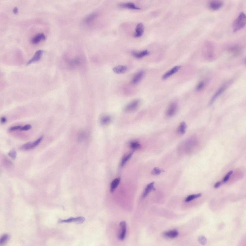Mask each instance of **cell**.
<instances>
[{
    "label": "cell",
    "mask_w": 246,
    "mask_h": 246,
    "mask_svg": "<svg viewBox=\"0 0 246 246\" xmlns=\"http://www.w3.org/2000/svg\"><path fill=\"white\" fill-rule=\"evenodd\" d=\"M246 16L243 12H241L234 21L233 25V31L235 32L243 28L246 24Z\"/></svg>",
    "instance_id": "cell-1"
},
{
    "label": "cell",
    "mask_w": 246,
    "mask_h": 246,
    "mask_svg": "<svg viewBox=\"0 0 246 246\" xmlns=\"http://www.w3.org/2000/svg\"><path fill=\"white\" fill-rule=\"evenodd\" d=\"M140 104V102L139 100H135L127 104L125 106L124 110L127 112L133 111L138 108Z\"/></svg>",
    "instance_id": "cell-2"
},
{
    "label": "cell",
    "mask_w": 246,
    "mask_h": 246,
    "mask_svg": "<svg viewBox=\"0 0 246 246\" xmlns=\"http://www.w3.org/2000/svg\"><path fill=\"white\" fill-rule=\"evenodd\" d=\"M85 218L82 216H80L76 218L71 217L66 220H61L59 219L58 221V222L60 223H69L74 222L78 224L82 223L85 221Z\"/></svg>",
    "instance_id": "cell-3"
},
{
    "label": "cell",
    "mask_w": 246,
    "mask_h": 246,
    "mask_svg": "<svg viewBox=\"0 0 246 246\" xmlns=\"http://www.w3.org/2000/svg\"><path fill=\"white\" fill-rule=\"evenodd\" d=\"M119 226L120 228V233L118 234V238L121 240H123L124 239L126 232V224L124 221H121Z\"/></svg>",
    "instance_id": "cell-4"
},
{
    "label": "cell",
    "mask_w": 246,
    "mask_h": 246,
    "mask_svg": "<svg viewBox=\"0 0 246 246\" xmlns=\"http://www.w3.org/2000/svg\"><path fill=\"white\" fill-rule=\"evenodd\" d=\"M178 106L177 104L175 103H171L168 106L166 111V115L169 117L174 115L177 111Z\"/></svg>",
    "instance_id": "cell-5"
},
{
    "label": "cell",
    "mask_w": 246,
    "mask_h": 246,
    "mask_svg": "<svg viewBox=\"0 0 246 246\" xmlns=\"http://www.w3.org/2000/svg\"><path fill=\"white\" fill-rule=\"evenodd\" d=\"M223 2L221 0H213L209 3V7L211 10H216L221 8L223 6Z\"/></svg>",
    "instance_id": "cell-6"
},
{
    "label": "cell",
    "mask_w": 246,
    "mask_h": 246,
    "mask_svg": "<svg viewBox=\"0 0 246 246\" xmlns=\"http://www.w3.org/2000/svg\"><path fill=\"white\" fill-rule=\"evenodd\" d=\"M43 52V51L41 50L37 51L32 57L27 62L26 65H27L32 63L39 61L41 59Z\"/></svg>",
    "instance_id": "cell-7"
},
{
    "label": "cell",
    "mask_w": 246,
    "mask_h": 246,
    "mask_svg": "<svg viewBox=\"0 0 246 246\" xmlns=\"http://www.w3.org/2000/svg\"><path fill=\"white\" fill-rule=\"evenodd\" d=\"M144 26L142 23H138L135 29L134 37H138L141 36L144 32Z\"/></svg>",
    "instance_id": "cell-8"
},
{
    "label": "cell",
    "mask_w": 246,
    "mask_h": 246,
    "mask_svg": "<svg viewBox=\"0 0 246 246\" xmlns=\"http://www.w3.org/2000/svg\"><path fill=\"white\" fill-rule=\"evenodd\" d=\"M154 182L153 181L147 185L142 194V197L143 198L146 197L151 191L156 190L154 186Z\"/></svg>",
    "instance_id": "cell-9"
},
{
    "label": "cell",
    "mask_w": 246,
    "mask_h": 246,
    "mask_svg": "<svg viewBox=\"0 0 246 246\" xmlns=\"http://www.w3.org/2000/svg\"><path fill=\"white\" fill-rule=\"evenodd\" d=\"M181 68L180 66L174 67L166 73L163 76L162 79L165 80L177 72Z\"/></svg>",
    "instance_id": "cell-10"
},
{
    "label": "cell",
    "mask_w": 246,
    "mask_h": 246,
    "mask_svg": "<svg viewBox=\"0 0 246 246\" xmlns=\"http://www.w3.org/2000/svg\"><path fill=\"white\" fill-rule=\"evenodd\" d=\"M144 75V72L142 71H139L135 75L133 78L131 82L135 84L138 83Z\"/></svg>",
    "instance_id": "cell-11"
},
{
    "label": "cell",
    "mask_w": 246,
    "mask_h": 246,
    "mask_svg": "<svg viewBox=\"0 0 246 246\" xmlns=\"http://www.w3.org/2000/svg\"><path fill=\"white\" fill-rule=\"evenodd\" d=\"M119 6L122 7L131 9L139 10L140 9V7L136 6L133 3L131 2L121 3L119 4Z\"/></svg>",
    "instance_id": "cell-12"
},
{
    "label": "cell",
    "mask_w": 246,
    "mask_h": 246,
    "mask_svg": "<svg viewBox=\"0 0 246 246\" xmlns=\"http://www.w3.org/2000/svg\"><path fill=\"white\" fill-rule=\"evenodd\" d=\"M134 151L127 152L123 155L121 163V166H123L126 162L130 159L134 152Z\"/></svg>",
    "instance_id": "cell-13"
},
{
    "label": "cell",
    "mask_w": 246,
    "mask_h": 246,
    "mask_svg": "<svg viewBox=\"0 0 246 246\" xmlns=\"http://www.w3.org/2000/svg\"><path fill=\"white\" fill-rule=\"evenodd\" d=\"M45 36L43 33H42L38 34L35 36L32 39L31 42L32 43L36 44L39 43L41 40H45Z\"/></svg>",
    "instance_id": "cell-14"
},
{
    "label": "cell",
    "mask_w": 246,
    "mask_h": 246,
    "mask_svg": "<svg viewBox=\"0 0 246 246\" xmlns=\"http://www.w3.org/2000/svg\"><path fill=\"white\" fill-rule=\"evenodd\" d=\"M178 234V231L176 230H172L165 232L164 236L167 238H174L177 237Z\"/></svg>",
    "instance_id": "cell-15"
},
{
    "label": "cell",
    "mask_w": 246,
    "mask_h": 246,
    "mask_svg": "<svg viewBox=\"0 0 246 246\" xmlns=\"http://www.w3.org/2000/svg\"><path fill=\"white\" fill-rule=\"evenodd\" d=\"M127 69V67L125 66L118 65L113 68V70L116 73L121 74L125 73Z\"/></svg>",
    "instance_id": "cell-16"
},
{
    "label": "cell",
    "mask_w": 246,
    "mask_h": 246,
    "mask_svg": "<svg viewBox=\"0 0 246 246\" xmlns=\"http://www.w3.org/2000/svg\"><path fill=\"white\" fill-rule=\"evenodd\" d=\"M132 53L135 57L138 58H140L148 55L149 53L148 50H146L140 52L133 51Z\"/></svg>",
    "instance_id": "cell-17"
},
{
    "label": "cell",
    "mask_w": 246,
    "mask_h": 246,
    "mask_svg": "<svg viewBox=\"0 0 246 246\" xmlns=\"http://www.w3.org/2000/svg\"><path fill=\"white\" fill-rule=\"evenodd\" d=\"M226 87L224 86L221 87L215 94L211 99L209 103V105H211L214 103L215 100L226 89Z\"/></svg>",
    "instance_id": "cell-18"
},
{
    "label": "cell",
    "mask_w": 246,
    "mask_h": 246,
    "mask_svg": "<svg viewBox=\"0 0 246 246\" xmlns=\"http://www.w3.org/2000/svg\"><path fill=\"white\" fill-rule=\"evenodd\" d=\"M97 16V14L96 13H91L84 19V23L87 25L91 24L95 18Z\"/></svg>",
    "instance_id": "cell-19"
},
{
    "label": "cell",
    "mask_w": 246,
    "mask_h": 246,
    "mask_svg": "<svg viewBox=\"0 0 246 246\" xmlns=\"http://www.w3.org/2000/svg\"><path fill=\"white\" fill-rule=\"evenodd\" d=\"M120 178H117L114 179L111 182V185L110 191L113 192L117 187L119 184Z\"/></svg>",
    "instance_id": "cell-20"
},
{
    "label": "cell",
    "mask_w": 246,
    "mask_h": 246,
    "mask_svg": "<svg viewBox=\"0 0 246 246\" xmlns=\"http://www.w3.org/2000/svg\"><path fill=\"white\" fill-rule=\"evenodd\" d=\"M111 120V118L110 116L106 115L101 117L100 119V122L102 125H106L110 123Z\"/></svg>",
    "instance_id": "cell-21"
},
{
    "label": "cell",
    "mask_w": 246,
    "mask_h": 246,
    "mask_svg": "<svg viewBox=\"0 0 246 246\" xmlns=\"http://www.w3.org/2000/svg\"><path fill=\"white\" fill-rule=\"evenodd\" d=\"M186 127V123L184 122H181L177 129V132L181 134H184L185 132Z\"/></svg>",
    "instance_id": "cell-22"
},
{
    "label": "cell",
    "mask_w": 246,
    "mask_h": 246,
    "mask_svg": "<svg viewBox=\"0 0 246 246\" xmlns=\"http://www.w3.org/2000/svg\"><path fill=\"white\" fill-rule=\"evenodd\" d=\"M130 148L134 150H135L140 148L141 146L138 142L133 141L131 142L129 144Z\"/></svg>",
    "instance_id": "cell-23"
},
{
    "label": "cell",
    "mask_w": 246,
    "mask_h": 246,
    "mask_svg": "<svg viewBox=\"0 0 246 246\" xmlns=\"http://www.w3.org/2000/svg\"><path fill=\"white\" fill-rule=\"evenodd\" d=\"M202 194L199 193L196 194L191 195L187 197L185 200L186 202H188L192 200H193L201 197Z\"/></svg>",
    "instance_id": "cell-24"
},
{
    "label": "cell",
    "mask_w": 246,
    "mask_h": 246,
    "mask_svg": "<svg viewBox=\"0 0 246 246\" xmlns=\"http://www.w3.org/2000/svg\"><path fill=\"white\" fill-rule=\"evenodd\" d=\"M21 148L26 150H30L33 148L32 142H28L22 145Z\"/></svg>",
    "instance_id": "cell-25"
},
{
    "label": "cell",
    "mask_w": 246,
    "mask_h": 246,
    "mask_svg": "<svg viewBox=\"0 0 246 246\" xmlns=\"http://www.w3.org/2000/svg\"><path fill=\"white\" fill-rule=\"evenodd\" d=\"M165 171L157 167H154L151 172V174L154 175H158L161 173L164 172Z\"/></svg>",
    "instance_id": "cell-26"
},
{
    "label": "cell",
    "mask_w": 246,
    "mask_h": 246,
    "mask_svg": "<svg viewBox=\"0 0 246 246\" xmlns=\"http://www.w3.org/2000/svg\"><path fill=\"white\" fill-rule=\"evenodd\" d=\"M86 137L85 133L83 131H80L78 134L77 140L78 142H80L82 141Z\"/></svg>",
    "instance_id": "cell-27"
},
{
    "label": "cell",
    "mask_w": 246,
    "mask_h": 246,
    "mask_svg": "<svg viewBox=\"0 0 246 246\" xmlns=\"http://www.w3.org/2000/svg\"><path fill=\"white\" fill-rule=\"evenodd\" d=\"M8 155L12 159H15L16 157V152L15 150L13 149L9 152L8 153Z\"/></svg>",
    "instance_id": "cell-28"
},
{
    "label": "cell",
    "mask_w": 246,
    "mask_h": 246,
    "mask_svg": "<svg viewBox=\"0 0 246 246\" xmlns=\"http://www.w3.org/2000/svg\"><path fill=\"white\" fill-rule=\"evenodd\" d=\"M198 240L199 242L202 245H205L207 242L206 238L204 236L202 235L200 236L198 238Z\"/></svg>",
    "instance_id": "cell-29"
},
{
    "label": "cell",
    "mask_w": 246,
    "mask_h": 246,
    "mask_svg": "<svg viewBox=\"0 0 246 246\" xmlns=\"http://www.w3.org/2000/svg\"><path fill=\"white\" fill-rule=\"evenodd\" d=\"M8 235L7 234H4L1 237L0 240V244H2L5 242L8 238Z\"/></svg>",
    "instance_id": "cell-30"
},
{
    "label": "cell",
    "mask_w": 246,
    "mask_h": 246,
    "mask_svg": "<svg viewBox=\"0 0 246 246\" xmlns=\"http://www.w3.org/2000/svg\"><path fill=\"white\" fill-rule=\"evenodd\" d=\"M31 126L30 124H27L26 125L23 126H22L20 130L23 131H27L31 129Z\"/></svg>",
    "instance_id": "cell-31"
},
{
    "label": "cell",
    "mask_w": 246,
    "mask_h": 246,
    "mask_svg": "<svg viewBox=\"0 0 246 246\" xmlns=\"http://www.w3.org/2000/svg\"><path fill=\"white\" fill-rule=\"evenodd\" d=\"M21 127L20 126H12L10 128L8 129L9 131H13L17 130H20Z\"/></svg>",
    "instance_id": "cell-32"
},
{
    "label": "cell",
    "mask_w": 246,
    "mask_h": 246,
    "mask_svg": "<svg viewBox=\"0 0 246 246\" xmlns=\"http://www.w3.org/2000/svg\"><path fill=\"white\" fill-rule=\"evenodd\" d=\"M204 83L203 82H200L197 86L196 89L197 90L199 91L203 87Z\"/></svg>",
    "instance_id": "cell-33"
},
{
    "label": "cell",
    "mask_w": 246,
    "mask_h": 246,
    "mask_svg": "<svg viewBox=\"0 0 246 246\" xmlns=\"http://www.w3.org/2000/svg\"><path fill=\"white\" fill-rule=\"evenodd\" d=\"M229 176L227 174L225 176L222 182L224 183L227 182L229 178Z\"/></svg>",
    "instance_id": "cell-34"
},
{
    "label": "cell",
    "mask_w": 246,
    "mask_h": 246,
    "mask_svg": "<svg viewBox=\"0 0 246 246\" xmlns=\"http://www.w3.org/2000/svg\"><path fill=\"white\" fill-rule=\"evenodd\" d=\"M6 121V118L4 117H1V122L2 123H5Z\"/></svg>",
    "instance_id": "cell-35"
},
{
    "label": "cell",
    "mask_w": 246,
    "mask_h": 246,
    "mask_svg": "<svg viewBox=\"0 0 246 246\" xmlns=\"http://www.w3.org/2000/svg\"><path fill=\"white\" fill-rule=\"evenodd\" d=\"M221 182H216L214 185L215 188H218L221 185Z\"/></svg>",
    "instance_id": "cell-36"
},
{
    "label": "cell",
    "mask_w": 246,
    "mask_h": 246,
    "mask_svg": "<svg viewBox=\"0 0 246 246\" xmlns=\"http://www.w3.org/2000/svg\"><path fill=\"white\" fill-rule=\"evenodd\" d=\"M13 12L15 14H17L18 13V9L17 7H15L14 8L13 10Z\"/></svg>",
    "instance_id": "cell-37"
},
{
    "label": "cell",
    "mask_w": 246,
    "mask_h": 246,
    "mask_svg": "<svg viewBox=\"0 0 246 246\" xmlns=\"http://www.w3.org/2000/svg\"><path fill=\"white\" fill-rule=\"evenodd\" d=\"M233 173V171H230L229 172H228V173L227 174V175L230 176V175L232 174Z\"/></svg>",
    "instance_id": "cell-38"
}]
</instances>
